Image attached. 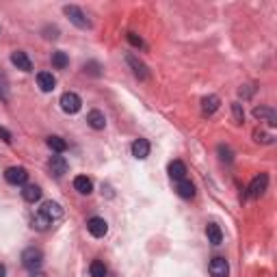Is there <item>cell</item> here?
<instances>
[{
    "mask_svg": "<svg viewBox=\"0 0 277 277\" xmlns=\"http://www.w3.org/2000/svg\"><path fill=\"white\" fill-rule=\"evenodd\" d=\"M4 180L9 184H24L26 180H28V171H26L24 167H9L4 171Z\"/></svg>",
    "mask_w": 277,
    "mask_h": 277,
    "instance_id": "obj_6",
    "label": "cell"
},
{
    "mask_svg": "<svg viewBox=\"0 0 277 277\" xmlns=\"http://www.w3.org/2000/svg\"><path fill=\"white\" fill-rule=\"evenodd\" d=\"M0 100L2 102H9V78L0 68Z\"/></svg>",
    "mask_w": 277,
    "mask_h": 277,
    "instance_id": "obj_25",
    "label": "cell"
},
{
    "mask_svg": "<svg viewBox=\"0 0 277 277\" xmlns=\"http://www.w3.org/2000/svg\"><path fill=\"white\" fill-rule=\"evenodd\" d=\"M169 176H171V180H176V182L184 180V178H186V164L182 160H174L169 164Z\"/></svg>",
    "mask_w": 277,
    "mask_h": 277,
    "instance_id": "obj_16",
    "label": "cell"
},
{
    "mask_svg": "<svg viewBox=\"0 0 277 277\" xmlns=\"http://www.w3.org/2000/svg\"><path fill=\"white\" fill-rule=\"evenodd\" d=\"M206 236H208V240L212 242V245H221V242H223V232H221V228L216 226V223H208Z\"/></svg>",
    "mask_w": 277,
    "mask_h": 277,
    "instance_id": "obj_20",
    "label": "cell"
},
{
    "mask_svg": "<svg viewBox=\"0 0 277 277\" xmlns=\"http://www.w3.org/2000/svg\"><path fill=\"white\" fill-rule=\"evenodd\" d=\"M63 13L70 18V22L72 24H76L78 28H91V20L84 16V11L80 9V6H74V4H68V6H63Z\"/></svg>",
    "mask_w": 277,
    "mask_h": 277,
    "instance_id": "obj_2",
    "label": "cell"
},
{
    "mask_svg": "<svg viewBox=\"0 0 277 277\" xmlns=\"http://www.w3.org/2000/svg\"><path fill=\"white\" fill-rule=\"evenodd\" d=\"M52 65H54L56 70H65L70 65V58L68 54H65L63 50H56V52H52Z\"/></svg>",
    "mask_w": 277,
    "mask_h": 277,
    "instance_id": "obj_23",
    "label": "cell"
},
{
    "mask_svg": "<svg viewBox=\"0 0 277 277\" xmlns=\"http://www.w3.org/2000/svg\"><path fill=\"white\" fill-rule=\"evenodd\" d=\"M219 154H223V156H221V160H228V162L232 160V152H230L228 148H223V145H219Z\"/></svg>",
    "mask_w": 277,
    "mask_h": 277,
    "instance_id": "obj_32",
    "label": "cell"
},
{
    "mask_svg": "<svg viewBox=\"0 0 277 277\" xmlns=\"http://www.w3.org/2000/svg\"><path fill=\"white\" fill-rule=\"evenodd\" d=\"M32 228H35L37 230V232H46V230H48L50 226H52V221L48 219V216H46V214H42V212H37L35 216H32Z\"/></svg>",
    "mask_w": 277,
    "mask_h": 277,
    "instance_id": "obj_22",
    "label": "cell"
},
{
    "mask_svg": "<svg viewBox=\"0 0 277 277\" xmlns=\"http://www.w3.org/2000/svg\"><path fill=\"white\" fill-rule=\"evenodd\" d=\"M89 273H91V277H106V266H104V262L94 260L89 266Z\"/></svg>",
    "mask_w": 277,
    "mask_h": 277,
    "instance_id": "obj_26",
    "label": "cell"
},
{
    "mask_svg": "<svg viewBox=\"0 0 277 277\" xmlns=\"http://www.w3.org/2000/svg\"><path fill=\"white\" fill-rule=\"evenodd\" d=\"M74 188L80 195H89L91 190H94V182H91L87 176H78V178H74Z\"/></svg>",
    "mask_w": 277,
    "mask_h": 277,
    "instance_id": "obj_17",
    "label": "cell"
},
{
    "mask_svg": "<svg viewBox=\"0 0 277 277\" xmlns=\"http://www.w3.org/2000/svg\"><path fill=\"white\" fill-rule=\"evenodd\" d=\"M266 186H268V176L266 174L256 176L252 180V184L247 186V197H249V200H256V197H260L262 193H264Z\"/></svg>",
    "mask_w": 277,
    "mask_h": 277,
    "instance_id": "obj_4",
    "label": "cell"
},
{
    "mask_svg": "<svg viewBox=\"0 0 277 277\" xmlns=\"http://www.w3.org/2000/svg\"><path fill=\"white\" fill-rule=\"evenodd\" d=\"M11 63L16 65L18 70H22V72H30L32 70V63H30L28 54H26V52H22V50L13 52V54H11Z\"/></svg>",
    "mask_w": 277,
    "mask_h": 277,
    "instance_id": "obj_11",
    "label": "cell"
},
{
    "mask_svg": "<svg viewBox=\"0 0 277 277\" xmlns=\"http://www.w3.org/2000/svg\"><path fill=\"white\" fill-rule=\"evenodd\" d=\"M176 190H178V195H180V197H184V200H190V197L195 195V186L186 180V178L180 180V182H176Z\"/></svg>",
    "mask_w": 277,
    "mask_h": 277,
    "instance_id": "obj_19",
    "label": "cell"
},
{
    "mask_svg": "<svg viewBox=\"0 0 277 277\" xmlns=\"http://www.w3.org/2000/svg\"><path fill=\"white\" fill-rule=\"evenodd\" d=\"M39 212L48 216V219H50L52 223H54V221H58V219H63V208L58 206L56 202H46L44 206L39 208Z\"/></svg>",
    "mask_w": 277,
    "mask_h": 277,
    "instance_id": "obj_9",
    "label": "cell"
},
{
    "mask_svg": "<svg viewBox=\"0 0 277 277\" xmlns=\"http://www.w3.org/2000/svg\"><path fill=\"white\" fill-rule=\"evenodd\" d=\"M126 61H128V65L132 68V72H134V76L138 78V80H148L150 78V72H148V65H145L141 58H136L134 54H128L126 56Z\"/></svg>",
    "mask_w": 277,
    "mask_h": 277,
    "instance_id": "obj_7",
    "label": "cell"
},
{
    "mask_svg": "<svg viewBox=\"0 0 277 277\" xmlns=\"http://www.w3.org/2000/svg\"><path fill=\"white\" fill-rule=\"evenodd\" d=\"M44 32H46V39H56L58 37V28H56V26H46V28H44Z\"/></svg>",
    "mask_w": 277,
    "mask_h": 277,
    "instance_id": "obj_31",
    "label": "cell"
},
{
    "mask_svg": "<svg viewBox=\"0 0 277 277\" xmlns=\"http://www.w3.org/2000/svg\"><path fill=\"white\" fill-rule=\"evenodd\" d=\"M219 104H221V100L216 96H206L202 100V110H204V115H212L216 108H219Z\"/></svg>",
    "mask_w": 277,
    "mask_h": 277,
    "instance_id": "obj_21",
    "label": "cell"
},
{
    "mask_svg": "<svg viewBox=\"0 0 277 277\" xmlns=\"http://www.w3.org/2000/svg\"><path fill=\"white\" fill-rule=\"evenodd\" d=\"M208 271H210L212 277H228L230 264H228L226 258H212V260H210V264H208Z\"/></svg>",
    "mask_w": 277,
    "mask_h": 277,
    "instance_id": "obj_8",
    "label": "cell"
},
{
    "mask_svg": "<svg viewBox=\"0 0 277 277\" xmlns=\"http://www.w3.org/2000/svg\"><path fill=\"white\" fill-rule=\"evenodd\" d=\"M254 138H256L258 143H273V134L264 132V130H256V132H254Z\"/></svg>",
    "mask_w": 277,
    "mask_h": 277,
    "instance_id": "obj_28",
    "label": "cell"
},
{
    "mask_svg": "<svg viewBox=\"0 0 277 277\" xmlns=\"http://www.w3.org/2000/svg\"><path fill=\"white\" fill-rule=\"evenodd\" d=\"M68 160H65L63 156H52L50 158V169H52V174H54L56 178H61V176H65L68 174Z\"/></svg>",
    "mask_w": 277,
    "mask_h": 277,
    "instance_id": "obj_15",
    "label": "cell"
},
{
    "mask_svg": "<svg viewBox=\"0 0 277 277\" xmlns=\"http://www.w3.org/2000/svg\"><path fill=\"white\" fill-rule=\"evenodd\" d=\"M4 275H6V268H4L2 262H0V277H4Z\"/></svg>",
    "mask_w": 277,
    "mask_h": 277,
    "instance_id": "obj_34",
    "label": "cell"
},
{
    "mask_svg": "<svg viewBox=\"0 0 277 277\" xmlns=\"http://www.w3.org/2000/svg\"><path fill=\"white\" fill-rule=\"evenodd\" d=\"M232 113H234V122L236 124H242V120H245V113H242V106L238 102L232 104Z\"/></svg>",
    "mask_w": 277,
    "mask_h": 277,
    "instance_id": "obj_29",
    "label": "cell"
},
{
    "mask_svg": "<svg viewBox=\"0 0 277 277\" xmlns=\"http://www.w3.org/2000/svg\"><path fill=\"white\" fill-rule=\"evenodd\" d=\"M254 117H256V120H260V122L271 124V126H275V124H277L275 110L268 108V106H256V108H254Z\"/></svg>",
    "mask_w": 277,
    "mask_h": 277,
    "instance_id": "obj_12",
    "label": "cell"
},
{
    "mask_svg": "<svg viewBox=\"0 0 277 277\" xmlns=\"http://www.w3.org/2000/svg\"><path fill=\"white\" fill-rule=\"evenodd\" d=\"M61 108H63L68 115L78 113V110L82 108V100H80V96L74 94V91H65V94L61 96Z\"/></svg>",
    "mask_w": 277,
    "mask_h": 277,
    "instance_id": "obj_3",
    "label": "cell"
},
{
    "mask_svg": "<svg viewBox=\"0 0 277 277\" xmlns=\"http://www.w3.org/2000/svg\"><path fill=\"white\" fill-rule=\"evenodd\" d=\"M128 42L134 46V48H143V39L136 35V32H128Z\"/></svg>",
    "mask_w": 277,
    "mask_h": 277,
    "instance_id": "obj_30",
    "label": "cell"
},
{
    "mask_svg": "<svg viewBox=\"0 0 277 277\" xmlns=\"http://www.w3.org/2000/svg\"><path fill=\"white\" fill-rule=\"evenodd\" d=\"M48 148L52 152H56V154H63V152L68 150V143H65V138H61V136H50L48 138Z\"/></svg>",
    "mask_w": 277,
    "mask_h": 277,
    "instance_id": "obj_24",
    "label": "cell"
},
{
    "mask_svg": "<svg viewBox=\"0 0 277 277\" xmlns=\"http://www.w3.org/2000/svg\"><path fill=\"white\" fill-rule=\"evenodd\" d=\"M37 84H39V89H42L44 94H50V91H54L56 78L52 76L50 72H39V74H37Z\"/></svg>",
    "mask_w": 277,
    "mask_h": 277,
    "instance_id": "obj_10",
    "label": "cell"
},
{
    "mask_svg": "<svg viewBox=\"0 0 277 277\" xmlns=\"http://www.w3.org/2000/svg\"><path fill=\"white\" fill-rule=\"evenodd\" d=\"M132 156L138 158V160H143V158L150 156V141L148 138H136L132 143Z\"/></svg>",
    "mask_w": 277,
    "mask_h": 277,
    "instance_id": "obj_14",
    "label": "cell"
},
{
    "mask_svg": "<svg viewBox=\"0 0 277 277\" xmlns=\"http://www.w3.org/2000/svg\"><path fill=\"white\" fill-rule=\"evenodd\" d=\"M87 124L94 130H104V126H106V117H104L102 110H89V113H87Z\"/></svg>",
    "mask_w": 277,
    "mask_h": 277,
    "instance_id": "obj_13",
    "label": "cell"
},
{
    "mask_svg": "<svg viewBox=\"0 0 277 277\" xmlns=\"http://www.w3.org/2000/svg\"><path fill=\"white\" fill-rule=\"evenodd\" d=\"M0 138H2L4 143H11V132L6 128H2V126H0Z\"/></svg>",
    "mask_w": 277,
    "mask_h": 277,
    "instance_id": "obj_33",
    "label": "cell"
},
{
    "mask_svg": "<svg viewBox=\"0 0 277 277\" xmlns=\"http://www.w3.org/2000/svg\"><path fill=\"white\" fill-rule=\"evenodd\" d=\"M30 277H48V275H44V273H39V271H35V273H32Z\"/></svg>",
    "mask_w": 277,
    "mask_h": 277,
    "instance_id": "obj_35",
    "label": "cell"
},
{
    "mask_svg": "<svg viewBox=\"0 0 277 277\" xmlns=\"http://www.w3.org/2000/svg\"><path fill=\"white\" fill-rule=\"evenodd\" d=\"M87 230L94 238H102V236H106V232H108V223L104 221L102 216H91L87 221Z\"/></svg>",
    "mask_w": 277,
    "mask_h": 277,
    "instance_id": "obj_5",
    "label": "cell"
},
{
    "mask_svg": "<svg viewBox=\"0 0 277 277\" xmlns=\"http://www.w3.org/2000/svg\"><path fill=\"white\" fill-rule=\"evenodd\" d=\"M22 264L28 268V271H39L44 264V254H42V249H37V247H28V249H24L22 252Z\"/></svg>",
    "mask_w": 277,
    "mask_h": 277,
    "instance_id": "obj_1",
    "label": "cell"
},
{
    "mask_svg": "<svg viewBox=\"0 0 277 277\" xmlns=\"http://www.w3.org/2000/svg\"><path fill=\"white\" fill-rule=\"evenodd\" d=\"M84 72L91 76H100L102 74V68H100V63H96V61H89V63H84Z\"/></svg>",
    "mask_w": 277,
    "mask_h": 277,
    "instance_id": "obj_27",
    "label": "cell"
},
{
    "mask_svg": "<svg viewBox=\"0 0 277 277\" xmlns=\"http://www.w3.org/2000/svg\"><path fill=\"white\" fill-rule=\"evenodd\" d=\"M22 197H24V202H28V204H35L42 200V188L37 186V184H28V186H24L22 190Z\"/></svg>",
    "mask_w": 277,
    "mask_h": 277,
    "instance_id": "obj_18",
    "label": "cell"
}]
</instances>
